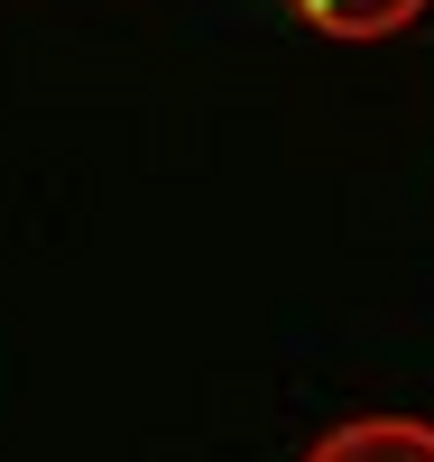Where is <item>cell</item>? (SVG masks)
<instances>
[{
  "label": "cell",
  "mask_w": 434,
  "mask_h": 462,
  "mask_svg": "<svg viewBox=\"0 0 434 462\" xmlns=\"http://www.w3.org/2000/svg\"><path fill=\"white\" fill-rule=\"evenodd\" d=\"M305 462H434L425 416H342L305 444Z\"/></svg>",
  "instance_id": "obj_1"
},
{
  "label": "cell",
  "mask_w": 434,
  "mask_h": 462,
  "mask_svg": "<svg viewBox=\"0 0 434 462\" xmlns=\"http://www.w3.org/2000/svg\"><path fill=\"white\" fill-rule=\"evenodd\" d=\"M287 10H296L314 37H342V47H379V37L416 28L434 0H287Z\"/></svg>",
  "instance_id": "obj_2"
}]
</instances>
